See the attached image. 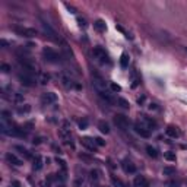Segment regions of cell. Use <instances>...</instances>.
Wrapping results in <instances>:
<instances>
[{
	"instance_id": "obj_33",
	"label": "cell",
	"mask_w": 187,
	"mask_h": 187,
	"mask_svg": "<svg viewBox=\"0 0 187 187\" xmlns=\"http://www.w3.org/2000/svg\"><path fill=\"white\" fill-rule=\"evenodd\" d=\"M13 101H15V102H22V101H24V97H22V95H21V94H15V95H13Z\"/></svg>"
},
{
	"instance_id": "obj_1",
	"label": "cell",
	"mask_w": 187,
	"mask_h": 187,
	"mask_svg": "<svg viewBox=\"0 0 187 187\" xmlns=\"http://www.w3.org/2000/svg\"><path fill=\"white\" fill-rule=\"evenodd\" d=\"M92 86L94 89L97 91V94L99 97L107 102H113V97L110 95V92L107 91L105 88V82L102 79L101 76H98V75H92Z\"/></svg>"
},
{
	"instance_id": "obj_35",
	"label": "cell",
	"mask_w": 187,
	"mask_h": 187,
	"mask_svg": "<svg viewBox=\"0 0 187 187\" xmlns=\"http://www.w3.org/2000/svg\"><path fill=\"white\" fill-rule=\"evenodd\" d=\"M57 162L60 164V168H61V170H63V171H67V167H66V161H63V159H59V158H57Z\"/></svg>"
},
{
	"instance_id": "obj_21",
	"label": "cell",
	"mask_w": 187,
	"mask_h": 187,
	"mask_svg": "<svg viewBox=\"0 0 187 187\" xmlns=\"http://www.w3.org/2000/svg\"><path fill=\"white\" fill-rule=\"evenodd\" d=\"M98 129H99L101 133H105V135L110 133V126H108L105 121H99V123H98Z\"/></svg>"
},
{
	"instance_id": "obj_6",
	"label": "cell",
	"mask_w": 187,
	"mask_h": 187,
	"mask_svg": "<svg viewBox=\"0 0 187 187\" xmlns=\"http://www.w3.org/2000/svg\"><path fill=\"white\" fill-rule=\"evenodd\" d=\"M19 81H21V83L24 86H34V83H35L34 75H32V73H28V72L19 73Z\"/></svg>"
},
{
	"instance_id": "obj_40",
	"label": "cell",
	"mask_w": 187,
	"mask_h": 187,
	"mask_svg": "<svg viewBox=\"0 0 187 187\" xmlns=\"http://www.w3.org/2000/svg\"><path fill=\"white\" fill-rule=\"evenodd\" d=\"M77 22H79V25H81V26H86L85 19H82V18H79V19H77Z\"/></svg>"
},
{
	"instance_id": "obj_9",
	"label": "cell",
	"mask_w": 187,
	"mask_h": 187,
	"mask_svg": "<svg viewBox=\"0 0 187 187\" xmlns=\"http://www.w3.org/2000/svg\"><path fill=\"white\" fill-rule=\"evenodd\" d=\"M57 101V95L54 92H45L41 95V104L43 105H50V104H54Z\"/></svg>"
},
{
	"instance_id": "obj_29",
	"label": "cell",
	"mask_w": 187,
	"mask_h": 187,
	"mask_svg": "<svg viewBox=\"0 0 187 187\" xmlns=\"http://www.w3.org/2000/svg\"><path fill=\"white\" fill-rule=\"evenodd\" d=\"M164 158H165L167 161H175V153L171 152V151H168V152L164 153Z\"/></svg>"
},
{
	"instance_id": "obj_15",
	"label": "cell",
	"mask_w": 187,
	"mask_h": 187,
	"mask_svg": "<svg viewBox=\"0 0 187 187\" xmlns=\"http://www.w3.org/2000/svg\"><path fill=\"white\" fill-rule=\"evenodd\" d=\"M133 184H135V187H149L148 180L145 179L143 175H136L133 180Z\"/></svg>"
},
{
	"instance_id": "obj_36",
	"label": "cell",
	"mask_w": 187,
	"mask_h": 187,
	"mask_svg": "<svg viewBox=\"0 0 187 187\" xmlns=\"http://www.w3.org/2000/svg\"><path fill=\"white\" fill-rule=\"evenodd\" d=\"M79 127H81L82 130H83V129H86V127H88V120H86V119L81 120V121H79Z\"/></svg>"
},
{
	"instance_id": "obj_38",
	"label": "cell",
	"mask_w": 187,
	"mask_h": 187,
	"mask_svg": "<svg viewBox=\"0 0 187 187\" xmlns=\"http://www.w3.org/2000/svg\"><path fill=\"white\" fill-rule=\"evenodd\" d=\"M111 89L114 91V92H120L121 88H120V85H117V83H111Z\"/></svg>"
},
{
	"instance_id": "obj_17",
	"label": "cell",
	"mask_w": 187,
	"mask_h": 187,
	"mask_svg": "<svg viewBox=\"0 0 187 187\" xmlns=\"http://www.w3.org/2000/svg\"><path fill=\"white\" fill-rule=\"evenodd\" d=\"M94 28H95L98 32H105L107 31V25L102 19H97V21L94 22Z\"/></svg>"
},
{
	"instance_id": "obj_13",
	"label": "cell",
	"mask_w": 187,
	"mask_h": 187,
	"mask_svg": "<svg viewBox=\"0 0 187 187\" xmlns=\"http://www.w3.org/2000/svg\"><path fill=\"white\" fill-rule=\"evenodd\" d=\"M135 132L139 135V136H142V137H151V132H149L148 129H145L142 124H139V123H136L135 124Z\"/></svg>"
},
{
	"instance_id": "obj_7",
	"label": "cell",
	"mask_w": 187,
	"mask_h": 187,
	"mask_svg": "<svg viewBox=\"0 0 187 187\" xmlns=\"http://www.w3.org/2000/svg\"><path fill=\"white\" fill-rule=\"evenodd\" d=\"M139 124H142L145 129H148L149 132H152V130H155L157 129V123H155V120L149 119V117H146V115H140L139 121H137Z\"/></svg>"
},
{
	"instance_id": "obj_20",
	"label": "cell",
	"mask_w": 187,
	"mask_h": 187,
	"mask_svg": "<svg viewBox=\"0 0 187 187\" xmlns=\"http://www.w3.org/2000/svg\"><path fill=\"white\" fill-rule=\"evenodd\" d=\"M129 59H130V57H129L127 53H123V54H121V57H120V66L123 69L129 67Z\"/></svg>"
},
{
	"instance_id": "obj_26",
	"label": "cell",
	"mask_w": 187,
	"mask_h": 187,
	"mask_svg": "<svg viewBox=\"0 0 187 187\" xmlns=\"http://www.w3.org/2000/svg\"><path fill=\"white\" fill-rule=\"evenodd\" d=\"M117 104H119L121 108H129L130 107V104H129V101H126L124 98H121V97H119L117 98Z\"/></svg>"
},
{
	"instance_id": "obj_27",
	"label": "cell",
	"mask_w": 187,
	"mask_h": 187,
	"mask_svg": "<svg viewBox=\"0 0 187 187\" xmlns=\"http://www.w3.org/2000/svg\"><path fill=\"white\" fill-rule=\"evenodd\" d=\"M31 111V107L29 105H19L18 107V114H26V113H29Z\"/></svg>"
},
{
	"instance_id": "obj_39",
	"label": "cell",
	"mask_w": 187,
	"mask_h": 187,
	"mask_svg": "<svg viewBox=\"0 0 187 187\" xmlns=\"http://www.w3.org/2000/svg\"><path fill=\"white\" fill-rule=\"evenodd\" d=\"M10 187H22V184L19 183V181H16V180H15V181H12V183H10Z\"/></svg>"
},
{
	"instance_id": "obj_14",
	"label": "cell",
	"mask_w": 187,
	"mask_h": 187,
	"mask_svg": "<svg viewBox=\"0 0 187 187\" xmlns=\"http://www.w3.org/2000/svg\"><path fill=\"white\" fill-rule=\"evenodd\" d=\"M121 167H123L124 173H127V174H135V173H136V167L130 161H123L121 162Z\"/></svg>"
},
{
	"instance_id": "obj_10",
	"label": "cell",
	"mask_w": 187,
	"mask_h": 187,
	"mask_svg": "<svg viewBox=\"0 0 187 187\" xmlns=\"http://www.w3.org/2000/svg\"><path fill=\"white\" fill-rule=\"evenodd\" d=\"M41 25H43V28H44V32L48 35V38H51L53 41H59V37H57V34H56V31L51 28L48 22L41 21Z\"/></svg>"
},
{
	"instance_id": "obj_16",
	"label": "cell",
	"mask_w": 187,
	"mask_h": 187,
	"mask_svg": "<svg viewBox=\"0 0 187 187\" xmlns=\"http://www.w3.org/2000/svg\"><path fill=\"white\" fill-rule=\"evenodd\" d=\"M165 133L170 137H174V139L175 137H180V130L175 127V126H168V127L165 129Z\"/></svg>"
},
{
	"instance_id": "obj_12",
	"label": "cell",
	"mask_w": 187,
	"mask_h": 187,
	"mask_svg": "<svg viewBox=\"0 0 187 187\" xmlns=\"http://www.w3.org/2000/svg\"><path fill=\"white\" fill-rule=\"evenodd\" d=\"M60 82H61V85L64 86V88H72L73 86V81H72V77H70V75H67V73H64L61 72L60 73Z\"/></svg>"
},
{
	"instance_id": "obj_30",
	"label": "cell",
	"mask_w": 187,
	"mask_h": 187,
	"mask_svg": "<svg viewBox=\"0 0 187 187\" xmlns=\"http://www.w3.org/2000/svg\"><path fill=\"white\" fill-rule=\"evenodd\" d=\"M9 120H10V113L9 111H2V121H3V124L6 121H9Z\"/></svg>"
},
{
	"instance_id": "obj_28",
	"label": "cell",
	"mask_w": 187,
	"mask_h": 187,
	"mask_svg": "<svg viewBox=\"0 0 187 187\" xmlns=\"http://www.w3.org/2000/svg\"><path fill=\"white\" fill-rule=\"evenodd\" d=\"M165 186L167 187H180L181 186V183H180L179 180H168L165 183Z\"/></svg>"
},
{
	"instance_id": "obj_2",
	"label": "cell",
	"mask_w": 187,
	"mask_h": 187,
	"mask_svg": "<svg viewBox=\"0 0 187 187\" xmlns=\"http://www.w3.org/2000/svg\"><path fill=\"white\" fill-rule=\"evenodd\" d=\"M59 136L61 137L63 140V143L69 145V146H72L73 148V142H72V130H70V124L69 121H61V126L59 129Z\"/></svg>"
},
{
	"instance_id": "obj_11",
	"label": "cell",
	"mask_w": 187,
	"mask_h": 187,
	"mask_svg": "<svg viewBox=\"0 0 187 187\" xmlns=\"http://www.w3.org/2000/svg\"><path fill=\"white\" fill-rule=\"evenodd\" d=\"M81 143L82 146H85L88 151H92V152H95V149H97V143H95V140L92 137H82Z\"/></svg>"
},
{
	"instance_id": "obj_32",
	"label": "cell",
	"mask_w": 187,
	"mask_h": 187,
	"mask_svg": "<svg viewBox=\"0 0 187 187\" xmlns=\"http://www.w3.org/2000/svg\"><path fill=\"white\" fill-rule=\"evenodd\" d=\"M48 81H50V75H47V73H43V75L40 76V82H41V83H47Z\"/></svg>"
},
{
	"instance_id": "obj_25",
	"label": "cell",
	"mask_w": 187,
	"mask_h": 187,
	"mask_svg": "<svg viewBox=\"0 0 187 187\" xmlns=\"http://www.w3.org/2000/svg\"><path fill=\"white\" fill-rule=\"evenodd\" d=\"M146 152H148V155H149V157H152V158H157V157H158L157 149H155V148H152L151 145H148V146H146Z\"/></svg>"
},
{
	"instance_id": "obj_5",
	"label": "cell",
	"mask_w": 187,
	"mask_h": 187,
	"mask_svg": "<svg viewBox=\"0 0 187 187\" xmlns=\"http://www.w3.org/2000/svg\"><path fill=\"white\" fill-rule=\"evenodd\" d=\"M92 56L99 63H107V61H108V54L105 53V50H104L102 47H95L92 50Z\"/></svg>"
},
{
	"instance_id": "obj_23",
	"label": "cell",
	"mask_w": 187,
	"mask_h": 187,
	"mask_svg": "<svg viewBox=\"0 0 187 187\" xmlns=\"http://www.w3.org/2000/svg\"><path fill=\"white\" fill-rule=\"evenodd\" d=\"M111 183L114 184V187H126V184H124L119 177H114V175L111 177Z\"/></svg>"
},
{
	"instance_id": "obj_41",
	"label": "cell",
	"mask_w": 187,
	"mask_h": 187,
	"mask_svg": "<svg viewBox=\"0 0 187 187\" xmlns=\"http://www.w3.org/2000/svg\"><path fill=\"white\" fill-rule=\"evenodd\" d=\"M40 142H41V137H37V139H34V145H38Z\"/></svg>"
},
{
	"instance_id": "obj_18",
	"label": "cell",
	"mask_w": 187,
	"mask_h": 187,
	"mask_svg": "<svg viewBox=\"0 0 187 187\" xmlns=\"http://www.w3.org/2000/svg\"><path fill=\"white\" fill-rule=\"evenodd\" d=\"M6 159H8V162H9V164H12V165H16V167L22 165L21 159H19V158H16L13 153H8V155H6Z\"/></svg>"
},
{
	"instance_id": "obj_34",
	"label": "cell",
	"mask_w": 187,
	"mask_h": 187,
	"mask_svg": "<svg viewBox=\"0 0 187 187\" xmlns=\"http://www.w3.org/2000/svg\"><path fill=\"white\" fill-rule=\"evenodd\" d=\"M10 70H12V67H10L9 64H6V63L2 64V72H3V73H9Z\"/></svg>"
},
{
	"instance_id": "obj_24",
	"label": "cell",
	"mask_w": 187,
	"mask_h": 187,
	"mask_svg": "<svg viewBox=\"0 0 187 187\" xmlns=\"http://www.w3.org/2000/svg\"><path fill=\"white\" fill-rule=\"evenodd\" d=\"M162 174H164V175H174L175 174V168H174V167H164Z\"/></svg>"
},
{
	"instance_id": "obj_31",
	"label": "cell",
	"mask_w": 187,
	"mask_h": 187,
	"mask_svg": "<svg viewBox=\"0 0 187 187\" xmlns=\"http://www.w3.org/2000/svg\"><path fill=\"white\" fill-rule=\"evenodd\" d=\"M91 179H92V181H97V180L99 179V171H98V170H92V171H91Z\"/></svg>"
},
{
	"instance_id": "obj_42",
	"label": "cell",
	"mask_w": 187,
	"mask_h": 187,
	"mask_svg": "<svg viewBox=\"0 0 187 187\" xmlns=\"http://www.w3.org/2000/svg\"><path fill=\"white\" fill-rule=\"evenodd\" d=\"M0 44H2L3 47H6V45H8V41H6V40H2V41H0Z\"/></svg>"
},
{
	"instance_id": "obj_37",
	"label": "cell",
	"mask_w": 187,
	"mask_h": 187,
	"mask_svg": "<svg viewBox=\"0 0 187 187\" xmlns=\"http://www.w3.org/2000/svg\"><path fill=\"white\" fill-rule=\"evenodd\" d=\"M95 143H97V146H104V145H105V142H104V140L101 139V137H95Z\"/></svg>"
},
{
	"instance_id": "obj_19",
	"label": "cell",
	"mask_w": 187,
	"mask_h": 187,
	"mask_svg": "<svg viewBox=\"0 0 187 187\" xmlns=\"http://www.w3.org/2000/svg\"><path fill=\"white\" fill-rule=\"evenodd\" d=\"M32 168H34L35 171H40L43 168V158L40 157V155H37V157L34 158V165H32Z\"/></svg>"
},
{
	"instance_id": "obj_3",
	"label": "cell",
	"mask_w": 187,
	"mask_h": 187,
	"mask_svg": "<svg viewBox=\"0 0 187 187\" xmlns=\"http://www.w3.org/2000/svg\"><path fill=\"white\" fill-rule=\"evenodd\" d=\"M43 57L45 59V61H48V63H57L60 60V56L57 54L51 47H44L43 48Z\"/></svg>"
},
{
	"instance_id": "obj_22",
	"label": "cell",
	"mask_w": 187,
	"mask_h": 187,
	"mask_svg": "<svg viewBox=\"0 0 187 187\" xmlns=\"http://www.w3.org/2000/svg\"><path fill=\"white\" fill-rule=\"evenodd\" d=\"M15 149H16V151H19V153H22L25 158H31V153L28 152V149L24 148V146H21V145H16V146H15Z\"/></svg>"
},
{
	"instance_id": "obj_43",
	"label": "cell",
	"mask_w": 187,
	"mask_h": 187,
	"mask_svg": "<svg viewBox=\"0 0 187 187\" xmlns=\"http://www.w3.org/2000/svg\"><path fill=\"white\" fill-rule=\"evenodd\" d=\"M184 50H186V53H187V47H186V48H184Z\"/></svg>"
},
{
	"instance_id": "obj_8",
	"label": "cell",
	"mask_w": 187,
	"mask_h": 187,
	"mask_svg": "<svg viewBox=\"0 0 187 187\" xmlns=\"http://www.w3.org/2000/svg\"><path fill=\"white\" fill-rule=\"evenodd\" d=\"M114 124L121 130H126L129 127V119L123 114H115L114 115Z\"/></svg>"
},
{
	"instance_id": "obj_4",
	"label": "cell",
	"mask_w": 187,
	"mask_h": 187,
	"mask_svg": "<svg viewBox=\"0 0 187 187\" xmlns=\"http://www.w3.org/2000/svg\"><path fill=\"white\" fill-rule=\"evenodd\" d=\"M13 31H15L18 35H21V37H26V38L37 37V34H38L34 28H24V26H13Z\"/></svg>"
}]
</instances>
